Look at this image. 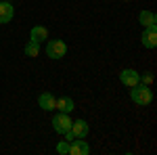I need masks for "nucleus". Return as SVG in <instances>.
<instances>
[{
    "label": "nucleus",
    "instance_id": "nucleus-4",
    "mask_svg": "<svg viewBox=\"0 0 157 155\" xmlns=\"http://www.w3.org/2000/svg\"><path fill=\"white\" fill-rule=\"evenodd\" d=\"M90 153V145L82 138H73L69 141V155H88Z\"/></svg>",
    "mask_w": 157,
    "mask_h": 155
},
{
    "label": "nucleus",
    "instance_id": "nucleus-7",
    "mask_svg": "<svg viewBox=\"0 0 157 155\" xmlns=\"http://www.w3.org/2000/svg\"><path fill=\"white\" fill-rule=\"evenodd\" d=\"M143 46L145 48H155L157 46V27H145V32H143Z\"/></svg>",
    "mask_w": 157,
    "mask_h": 155
},
{
    "label": "nucleus",
    "instance_id": "nucleus-2",
    "mask_svg": "<svg viewBox=\"0 0 157 155\" xmlns=\"http://www.w3.org/2000/svg\"><path fill=\"white\" fill-rule=\"evenodd\" d=\"M65 52H67V44L63 40H50L46 44V55L50 59H61V57H65Z\"/></svg>",
    "mask_w": 157,
    "mask_h": 155
},
{
    "label": "nucleus",
    "instance_id": "nucleus-15",
    "mask_svg": "<svg viewBox=\"0 0 157 155\" xmlns=\"http://www.w3.org/2000/svg\"><path fill=\"white\" fill-rule=\"evenodd\" d=\"M151 82H153V76H151V73H145V76H140V84H147V86H149Z\"/></svg>",
    "mask_w": 157,
    "mask_h": 155
},
{
    "label": "nucleus",
    "instance_id": "nucleus-14",
    "mask_svg": "<svg viewBox=\"0 0 157 155\" xmlns=\"http://www.w3.org/2000/svg\"><path fill=\"white\" fill-rule=\"evenodd\" d=\"M57 153H61V155L69 153V141H61V143L57 145Z\"/></svg>",
    "mask_w": 157,
    "mask_h": 155
},
{
    "label": "nucleus",
    "instance_id": "nucleus-10",
    "mask_svg": "<svg viewBox=\"0 0 157 155\" xmlns=\"http://www.w3.org/2000/svg\"><path fill=\"white\" fill-rule=\"evenodd\" d=\"M13 15H15V9L11 2H0V23H9Z\"/></svg>",
    "mask_w": 157,
    "mask_h": 155
},
{
    "label": "nucleus",
    "instance_id": "nucleus-9",
    "mask_svg": "<svg viewBox=\"0 0 157 155\" xmlns=\"http://www.w3.org/2000/svg\"><path fill=\"white\" fill-rule=\"evenodd\" d=\"M55 103H57V99L50 95V92H44V95L38 96V105H40V109H44V111H52L55 109Z\"/></svg>",
    "mask_w": 157,
    "mask_h": 155
},
{
    "label": "nucleus",
    "instance_id": "nucleus-13",
    "mask_svg": "<svg viewBox=\"0 0 157 155\" xmlns=\"http://www.w3.org/2000/svg\"><path fill=\"white\" fill-rule=\"evenodd\" d=\"M38 52H40V44L34 42V40H29V42L25 44V55H27V57H38Z\"/></svg>",
    "mask_w": 157,
    "mask_h": 155
},
{
    "label": "nucleus",
    "instance_id": "nucleus-8",
    "mask_svg": "<svg viewBox=\"0 0 157 155\" xmlns=\"http://www.w3.org/2000/svg\"><path fill=\"white\" fill-rule=\"evenodd\" d=\"M55 109H59L61 113H71L73 109H75V103H73V99H69V96H61V99H57V103H55Z\"/></svg>",
    "mask_w": 157,
    "mask_h": 155
},
{
    "label": "nucleus",
    "instance_id": "nucleus-6",
    "mask_svg": "<svg viewBox=\"0 0 157 155\" xmlns=\"http://www.w3.org/2000/svg\"><path fill=\"white\" fill-rule=\"evenodd\" d=\"M120 80L124 86H128V88H132V86H136V84L140 82V73L134 72V69H124V72L120 73Z\"/></svg>",
    "mask_w": 157,
    "mask_h": 155
},
{
    "label": "nucleus",
    "instance_id": "nucleus-12",
    "mask_svg": "<svg viewBox=\"0 0 157 155\" xmlns=\"http://www.w3.org/2000/svg\"><path fill=\"white\" fill-rule=\"evenodd\" d=\"M138 21H140L143 27H153V25L157 23V17H155L153 11H143L140 15H138Z\"/></svg>",
    "mask_w": 157,
    "mask_h": 155
},
{
    "label": "nucleus",
    "instance_id": "nucleus-11",
    "mask_svg": "<svg viewBox=\"0 0 157 155\" xmlns=\"http://www.w3.org/2000/svg\"><path fill=\"white\" fill-rule=\"evenodd\" d=\"M46 38H48V29H46V27H42V25L32 27V36H29V40H34V42H38V44H42Z\"/></svg>",
    "mask_w": 157,
    "mask_h": 155
},
{
    "label": "nucleus",
    "instance_id": "nucleus-5",
    "mask_svg": "<svg viewBox=\"0 0 157 155\" xmlns=\"http://www.w3.org/2000/svg\"><path fill=\"white\" fill-rule=\"evenodd\" d=\"M88 122L86 119H75V122H71V136L73 138H86L88 136Z\"/></svg>",
    "mask_w": 157,
    "mask_h": 155
},
{
    "label": "nucleus",
    "instance_id": "nucleus-1",
    "mask_svg": "<svg viewBox=\"0 0 157 155\" xmlns=\"http://www.w3.org/2000/svg\"><path fill=\"white\" fill-rule=\"evenodd\" d=\"M130 96H132L134 103L140 105V107H145V105H149V103L153 101V92H151V88H149L147 84H140V82L136 84V86H132Z\"/></svg>",
    "mask_w": 157,
    "mask_h": 155
},
{
    "label": "nucleus",
    "instance_id": "nucleus-3",
    "mask_svg": "<svg viewBox=\"0 0 157 155\" xmlns=\"http://www.w3.org/2000/svg\"><path fill=\"white\" fill-rule=\"evenodd\" d=\"M52 128L55 132H59V134H65V132L71 130V119H69V113H57L55 118H52Z\"/></svg>",
    "mask_w": 157,
    "mask_h": 155
}]
</instances>
